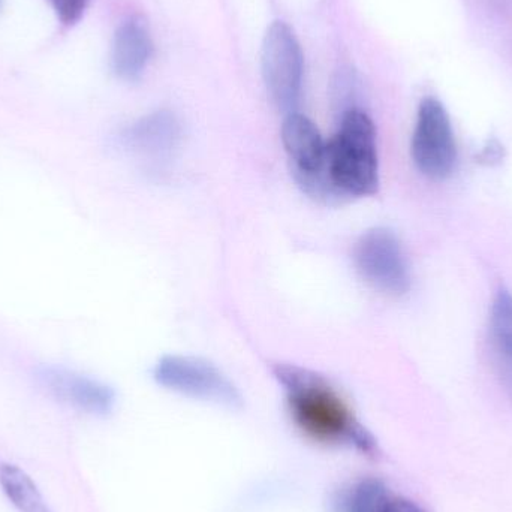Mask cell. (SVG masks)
I'll use <instances>...</instances> for the list:
<instances>
[{"mask_svg": "<svg viewBox=\"0 0 512 512\" xmlns=\"http://www.w3.org/2000/svg\"><path fill=\"white\" fill-rule=\"evenodd\" d=\"M273 373L285 391L292 421L306 438L319 444L354 448L366 456H378V442L372 433L357 420L348 403L324 376L292 364H276Z\"/></svg>", "mask_w": 512, "mask_h": 512, "instance_id": "obj_1", "label": "cell"}, {"mask_svg": "<svg viewBox=\"0 0 512 512\" xmlns=\"http://www.w3.org/2000/svg\"><path fill=\"white\" fill-rule=\"evenodd\" d=\"M327 177L339 203L378 192L376 129L360 108L340 114L339 129L327 141Z\"/></svg>", "mask_w": 512, "mask_h": 512, "instance_id": "obj_2", "label": "cell"}, {"mask_svg": "<svg viewBox=\"0 0 512 512\" xmlns=\"http://www.w3.org/2000/svg\"><path fill=\"white\" fill-rule=\"evenodd\" d=\"M261 68L268 95L282 113H297L303 89L304 57L294 30L285 21L268 27L261 48Z\"/></svg>", "mask_w": 512, "mask_h": 512, "instance_id": "obj_3", "label": "cell"}, {"mask_svg": "<svg viewBox=\"0 0 512 512\" xmlns=\"http://www.w3.org/2000/svg\"><path fill=\"white\" fill-rule=\"evenodd\" d=\"M282 143L301 191L322 203H339L327 177V141L312 120L303 114H288L283 120Z\"/></svg>", "mask_w": 512, "mask_h": 512, "instance_id": "obj_4", "label": "cell"}, {"mask_svg": "<svg viewBox=\"0 0 512 512\" xmlns=\"http://www.w3.org/2000/svg\"><path fill=\"white\" fill-rule=\"evenodd\" d=\"M153 378L161 387L182 396L240 409L243 397L236 385L209 361L186 355H165L153 369Z\"/></svg>", "mask_w": 512, "mask_h": 512, "instance_id": "obj_5", "label": "cell"}, {"mask_svg": "<svg viewBox=\"0 0 512 512\" xmlns=\"http://www.w3.org/2000/svg\"><path fill=\"white\" fill-rule=\"evenodd\" d=\"M412 159L423 176L444 180L457 164V146L450 116L435 98H426L418 108L411 143Z\"/></svg>", "mask_w": 512, "mask_h": 512, "instance_id": "obj_6", "label": "cell"}, {"mask_svg": "<svg viewBox=\"0 0 512 512\" xmlns=\"http://www.w3.org/2000/svg\"><path fill=\"white\" fill-rule=\"evenodd\" d=\"M355 267L364 280L388 295H405L411 289V273L402 245L388 228H372L358 239Z\"/></svg>", "mask_w": 512, "mask_h": 512, "instance_id": "obj_7", "label": "cell"}, {"mask_svg": "<svg viewBox=\"0 0 512 512\" xmlns=\"http://www.w3.org/2000/svg\"><path fill=\"white\" fill-rule=\"evenodd\" d=\"M45 387L63 402L93 415L110 414L114 406V391L108 385L78 373L57 367L42 369Z\"/></svg>", "mask_w": 512, "mask_h": 512, "instance_id": "obj_8", "label": "cell"}, {"mask_svg": "<svg viewBox=\"0 0 512 512\" xmlns=\"http://www.w3.org/2000/svg\"><path fill=\"white\" fill-rule=\"evenodd\" d=\"M152 53V36L147 24L138 17L128 18L114 33L111 69L120 80L134 83L146 71Z\"/></svg>", "mask_w": 512, "mask_h": 512, "instance_id": "obj_9", "label": "cell"}, {"mask_svg": "<svg viewBox=\"0 0 512 512\" xmlns=\"http://www.w3.org/2000/svg\"><path fill=\"white\" fill-rule=\"evenodd\" d=\"M179 120L170 111H156L137 120L123 132L129 149L144 155H164L171 152L180 140Z\"/></svg>", "mask_w": 512, "mask_h": 512, "instance_id": "obj_10", "label": "cell"}, {"mask_svg": "<svg viewBox=\"0 0 512 512\" xmlns=\"http://www.w3.org/2000/svg\"><path fill=\"white\" fill-rule=\"evenodd\" d=\"M490 349L502 387L512 400V294L502 288L490 312Z\"/></svg>", "mask_w": 512, "mask_h": 512, "instance_id": "obj_11", "label": "cell"}, {"mask_svg": "<svg viewBox=\"0 0 512 512\" xmlns=\"http://www.w3.org/2000/svg\"><path fill=\"white\" fill-rule=\"evenodd\" d=\"M391 495L390 489L376 478H363L342 487L331 501L333 512H378Z\"/></svg>", "mask_w": 512, "mask_h": 512, "instance_id": "obj_12", "label": "cell"}, {"mask_svg": "<svg viewBox=\"0 0 512 512\" xmlns=\"http://www.w3.org/2000/svg\"><path fill=\"white\" fill-rule=\"evenodd\" d=\"M0 486L18 512H53L32 478L18 466H0Z\"/></svg>", "mask_w": 512, "mask_h": 512, "instance_id": "obj_13", "label": "cell"}, {"mask_svg": "<svg viewBox=\"0 0 512 512\" xmlns=\"http://www.w3.org/2000/svg\"><path fill=\"white\" fill-rule=\"evenodd\" d=\"M63 26L71 27L80 21L90 0H47Z\"/></svg>", "mask_w": 512, "mask_h": 512, "instance_id": "obj_14", "label": "cell"}, {"mask_svg": "<svg viewBox=\"0 0 512 512\" xmlns=\"http://www.w3.org/2000/svg\"><path fill=\"white\" fill-rule=\"evenodd\" d=\"M378 512H426L420 505L415 502L409 501V499L402 498V496H396L391 493L388 496L387 501L382 504L381 510Z\"/></svg>", "mask_w": 512, "mask_h": 512, "instance_id": "obj_15", "label": "cell"}]
</instances>
